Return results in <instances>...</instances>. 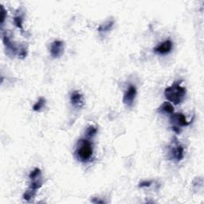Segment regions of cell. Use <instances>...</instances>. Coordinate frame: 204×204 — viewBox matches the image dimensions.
I'll return each instance as SVG.
<instances>
[{
  "mask_svg": "<svg viewBox=\"0 0 204 204\" xmlns=\"http://www.w3.org/2000/svg\"><path fill=\"white\" fill-rule=\"evenodd\" d=\"M70 101L72 105L76 109H82L84 106L83 96L77 91H73L70 96Z\"/></svg>",
  "mask_w": 204,
  "mask_h": 204,
  "instance_id": "obj_7",
  "label": "cell"
},
{
  "mask_svg": "<svg viewBox=\"0 0 204 204\" xmlns=\"http://www.w3.org/2000/svg\"><path fill=\"white\" fill-rule=\"evenodd\" d=\"M45 105H46V99L43 98V97H40L38 100L34 104V105L33 106V109L35 112H39L42 109H43Z\"/></svg>",
  "mask_w": 204,
  "mask_h": 204,
  "instance_id": "obj_14",
  "label": "cell"
},
{
  "mask_svg": "<svg viewBox=\"0 0 204 204\" xmlns=\"http://www.w3.org/2000/svg\"><path fill=\"white\" fill-rule=\"evenodd\" d=\"M113 21H109V22H105V23L101 24L98 27V31L99 32H108V31L112 29V27L113 26Z\"/></svg>",
  "mask_w": 204,
  "mask_h": 204,
  "instance_id": "obj_12",
  "label": "cell"
},
{
  "mask_svg": "<svg viewBox=\"0 0 204 204\" xmlns=\"http://www.w3.org/2000/svg\"><path fill=\"white\" fill-rule=\"evenodd\" d=\"M1 14H2V16H1V24H3L5 21L6 14H7V11H6V10L3 6H1Z\"/></svg>",
  "mask_w": 204,
  "mask_h": 204,
  "instance_id": "obj_18",
  "label": "cell"
},
{
  "mask_svg": "<svg viewBox=\"0 0 204 204\" xmlns=\"http://www.w3.org/2000/svg\"><path fill=\"white\" fill-rule=\"evenodd\" d=\"M172 130H173L174 132H175V133H177V134H179V133H180V132H181L180 128L178 127V126H174V125H172Z\"/></svg>",
  "mask_w": 204,
  "mask_h": 204,
  "instance_id": "obj_21",
  "label": "cell"
},
{
  "mask_svg": "<svg viewBox=\"0 0 204 204\" xmlns=\"http://www.w3.org/2000/svg\"><path fill=\"white\" fill-rule=\"evenodd\" d=\"M187 90L184 87H182L179 82H175L172 85L165 88V97L175 105L180 104L184 100Z\"/></svg>",
  "mask_w": 204,
  "mask_h": 204,
  "instance_id": "obj_1",
  "label": "cell"
},
{
  "mask_svg": "<svg viewBox=\"0 0 204 204\" xmlns=\"http://www.w3.org/2000/svg\"><path fill=\"white\" fill-rule=\"evenodd\" d=\"M92 202H94V203H105L104 201L101 200V199H97V198H95V199H92Z\"/></svg>",
  "mask_w": 204,
  "mask_h": 204,
  "instance_id": "obj_22",
  "label": "cell"
},
{
  "mask_svg": "<svg viewBox=\"0 0 204 204\" xmlns=\"http://www.w3.org/2000/svg\"><path fill=\"white\" fill-rule=\"evenodd\" d=\"M158 111L162 113H167L171 114L174 113V107L172 106V105L171 104L170 102H163V104L161 105L160 108H159Z\"/></svg>",
  "mask_w": 204,
  "mask_h": 204,
  "instance_id": "obj_10",
  "label": "cell"
},
{
  "mask_svg": "<svg viewBox=\"0 0 204 204\" xmlns=\"http://www.w3.org/2000/svg\"><path fill=\"white\" fill-rule=\"evenodd\" d=\"M97 133V128L94 126H88V128L85 130V136L88 139H92V138L94 137L96 134Z\"/></svg>",
  "mask_w": 204,
  "mask_h": 204,
  "instance_id": "obj_13",
  "label": "cell"
},
{
  "mask_svg": "<svg viewBox=\"0 0 204 204\" xmlns=\"http://www.w3.org/2000/svg\"><path fill=\"white\" fill-rule=\"evenodd\" d=\"M42 187V180L41 179V178H37L35 179H32L31 183V186H30V189L36 191L37 190H38L39 188Z\"/></svg>",
  "mask_w": 204,
  "mask_h": 204,
  "instance_id": "obj_11",
  "label": "cell"
},
{
  "mask_svg": "<svg viewBox=\"0 0 204 204\" xmlns=\"http://www.w3.org/2000/svg\"><path fill=\"white\" fill-rule=\"evenodd\" d=\"M171 154L172 157L177 160V161H181L184 157V149L182 145H180L177 141L175 142L174 148L172 149Z\"/></svg>",
  "mask_w": 204,
  "mask_h": 204,
  "instance_id": "obj_8",
  "label": "cell"
},
{
  "mask_svg": "<svg viewBox=\"0 0 204 204\" xmlns=\"http://www.w3.org/2000/svg\"><path fill=\"white\" fill-rule=\"evenodd\" d=\"M35 194L36 191L31 190V189H29V190H26V191L24 193L22 197H23V199H25L26 201H30L31 199H33V198L35 196Z\"/></svg>",
  "mask_w": 204,
  "mask_h": 204,
  "instance_id": "obj_15",
  "label": "cell"
},
{
  "mask_svg": "<svg viewBox=\"0 0 204 204\" xmlns=\"http://www.w3.org/2000/svg\"><path fill=\"white\" fill-rule=\"evenodd\" d=\"M49 52L53 58H59L64 52V42L60 40H56L52 42L49 48Z\"/></svg>",
  "mask_w": 204,
  "mask_h": 204,
  "instance_id": "obj_4",
  "label": "cell"
},
{
  "mask_svg": "<svg viewBox=\"0 0 204 204\" xmlns=\"http://www.w3.org/2000/svg\"><path fill=\"white\" fill-rule=\"evenodd\" d=\"M79 160L82 162H88L94 154V149L91 142L88 139H80L77 143V149L76 151Z\"/></svg>",
  "mask_w": 204,
  "mask_h": 204,
  "instance_id": "obj_2",
  "label": "cell"
},
{
  "mask_svg": "<svg viewBox=\"0 0 204 204\" xmlns=\"http://www.w3.org/2000/svg\"><path fill=\"white\" fill-rule=\"evenodd\" d=\"M172 46H173V43L171 40L167 39L166 41L160 43L158 46H156L154 48V52L156 54H158L160 55H165L171 52L172 49Z\"/></svg>",
  "mask_w": 204,
  "mask_h": 204,
  "instance_id": "obj_5",
  "label": "cell"
},
{
  "mask_svg": "<svg viewBox=\"0 0 204 204\" xmlns=\"http://www.w3.org/2000/svg\"><path fill=\"white\" fill-rule=\"evenodd\" d=\"M3 42L4 45H5V47L7 48V50H9L10 52H12V53H16V52H17V47H16L14 43L12 42L11 40L9 38V37L6 34H3Z\"/></svg>",
  "mask_w": 204,
  "mask_h": 204,
  "instance_id": "obj_9",
  "label": "cell"
},
{
  "mask_svg": "<svg viewBox=\"0 0 204 204\" xmlns=\"http://www.w3.org/2000/svg\"><path fill=\"white\" fill-rule=\"evenodd\" d=\"M14 25L19 29L22 28V18L20 16H16L14 18Z\"/></svg>",
  "mask_w": 204,
  "mask_h": 204,
  "instance_id": "obj_17",
  "label": "cell"
},
{
  "mask_svg": "<svg viewBox=\"0 0 204 204\" xmlns=\"http://www.w3.org/2000/svg\"><path fill=\"white\" fill-rule=\"evenodd\" d=\"M171 124L174 126L178 127H184L190 124V122H188L186 119V116L183 113H172L170 116Z\"/></svg>",
  "mask_w": 204,
  "mask_h": 204,
  "instance_id": "obj_6",
  "label": "cell"
},
{
  "mask_svg": "<svg viewBox=\"0 0 204 204\" xmlns=\"http://www.w3.org/2000/svg\"><path fill=\"white\" fill-rule=\"evenodd\" d=\"M136 96V88L134 85H130L126 91L123 98V102L128 107H131L133 105L135 97Z\"/></svg>",
  "mask_w": 204,
  "mask_h": 204,
  "instance_id": "obj_3",
  "label": "cell"
},
{
  "mask_svg": "<svg viewBox=\"0 0 204 204\" xmlns=\"http://www.w3.org/2000/svg\"><path fill=\"white\" fill-rule=\"evenodd\" d=\"M26 54H27V51H26V49L25 47H22V49H20V52H19V57L21 58H25L26 57Z\"/></svg>",
  "mask_w": 204,
  "mask_h": 204,
  "instance_id": "obj_20",
  "label": "cell"
},
{
  "mask_svg": "<svg viewBox=\"0 0 204 204\" xmlns=\"http://www.w3.org/2000/svg\"><path fill=\"white\" fill-rule=\"evenodd\" d=\"M39 177H41V170L39 168H34V170L32 171L29 175V178L31 180L39 178Z\"/></svg>",
  "mask_w": 204,
  "mask_h": 204,
  "instance_id": "obj_16",
  "label": "cell"
},
{
  "mask_svg": "<svg viewBox=\"0 0 204 204\" xmlns=\"http://www.w3.org/2000/svg\"><path fill=\"white\" fill-rule=\"evenodd\" d=\"M151 181H142L139 184V187H149L151 185Z\"/></svg>",
  "mask_w": 204,
  "mask_h": 204,
  "instance_id": "obj_19",
  "label": "cell"
}]
</instances>
